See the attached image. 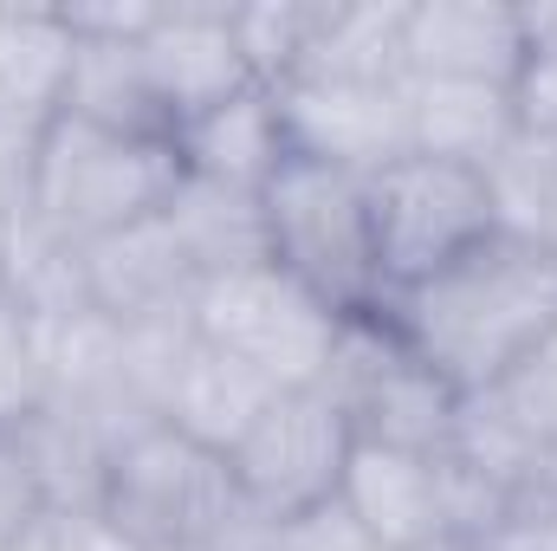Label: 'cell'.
I'll return each instance as SVG.
<instances>
[{
	"label": "cell",
	"instance_id": "cell-1",
	"mask_svg": "<svg viewBox=\"0 0 557 551\" xmlns=\"http://www.w3.org/2000/svg\"><path fill=\"white\" fill-rule=\"evenodd\" d=\"M383 325L460 403L493 396L557 338V254L499 228L434 279L389 292Z\"/></svg>",
	"mask_w": 557,
	"mask_h": 551
},
{
	"label": "cell",
	"instance_id": "cell-2",
	"mask_svg": "<svg viewBox=\"0 0 557 551\" xmlns=\"http://www.w3.org/2000/svg\"><path fill=\"white\" fill-rule=\"evenodd\" d=\"M182 175L188 169L175 137H131L59 111L20 162V228L59 254H78L162 215Z\"/></svg>",
	"mask_w": 557,
	"mask_h": 551
},
{
	"label": "cell",
	"instance_id": "cell-3",
	"mask_svg": "<svg viewBox=\"0 0 557 551\" xmlns=\"http://www.w3.org/2000/svg\"><path fill=\"white\" fill-rule=\"evenodd\" d=\"M247 513L253 506L240 500L227 454L188 441L169 421H137L104 448L91 519L117 551H201Z\"/></svg>",
	"mask_w": 557,
	"mask_h": 551
},
{
	"label": "cell",
	"instance_id": "cell-4",
	"mask_svg": "<svg viewBox=\"0 0 557 551\" xmlns=\"http://www.w3.org/2000/svg\"><path fill=\"white\" fill-rule=\"evenodd\" d=\"M267 221V260L311 285L344 318L383 311V273H376V234H370V188L350 169L285 156L273 182L260 188Z\"/></svg>",
	"mask_w": 557,
	"mask_h": 551
},
{
	"label": "cell",
	"instance_id": "cell-5",
	"mask_svg": "<svg viewBox=\"0 0 557 551\" xmlns=\"http://www.w3.org/2000/svg\"><path fill=\"white\" fill-rule=\"evenodd\" d=\"M344 325L350 318L337 305H324L311 285H298L273 260L214 273V279H201V292H195V338L227 351V357H240L273 390L324 383Z\"/></svg>",
	"mask_w": 557,
	"mask_h": 551
},
{
	"label": "cell",
	"instance_id": "cell-6",
	"mask_svg": "<svg viewBox=\"0 0 557 551\" xmlns=\"http://www.w3.org/2000/svg\"><path fill=\"white\" fill-rule=\"evenodd\" d=\"M363 188H370V234H376L383 298L434 279L441 267H454L460 254H473L480 241L499 234L486 169L441 162V156H396Z\"/></svg>",
	"mask_w": 557,
	"mask_h": 551
},
{
	"label": "cell",
	"instance_id": "cell-7",
	"mask_svg": "<svg viewBox=\"0 0 557 551\" xmlns=\"http://www.w3.org/2000/svg\"><path fill=\"white\" fill-rule=\"evenodd\" d=\"M318 390L350 415L357 441L421 448V454H447V441H454L460 396L383 325V311L344 325V338H337L331 370H324Z\"/></svg>",
	"mask_w": 557,
	"mask_h": 551
},
{
	"label": "cell",
	"instance_id": "cell-8",
	"mask_svg": "<svg viewBox=\"0 0 557 551\" xmlns=\"http://www.w3.org/2000/svg\"><path fill=\"white\" fill-rule=\"evenodd\" d=\"M350 448H357L350 415L311 383V390H278L267 415L227 454V467L240 480V500L267 526H278V519H298V513L337 500Z\"/></svg>",
	"mask_w": 557,
	"mask_h": 551
},
{
	"label": "cell",
	"instance_id": "cell-9",
	"mask_svg": "<svg viewBox=\"0 0 557 551\" xmlns=\"http://www.w3.org/2000/svg\"><path fill=\"white\" fill-rule=\"evenodd\" d=\"M278 91V118H285V149L350 169V175H376L409 149V98L403 85H363V78H285Z\"/></svg>",
	"mask_w": 557,
	"mask_h": 551
},
{
	"label": "cell",
	"instance_id": "cell-10",
	"mask_svg": "<svg viewBox=\"0 0 557 551\" xmlns=\"http://www.w3.org/2000/svg\"><path fill=\"white\" fill-rule=\"evenodd\" d=\"M72 273H78V298L104 325H117V331L195 318L201 267L188 260V247L175 241V228L162 215H149L137 228H124V234H104V241L78 247L72 254Z\"/></svg>",
	"mask_w": 557,
	"mask_h": 551
},
{
	"label": "cell",
	"instance_id": "cell-11",
	"mask_svg": "<svg viewBox=\"0 0 557 551\" xmlns=\"http://www.w3.org/2000/svg\"><path fill=\"white\" fill-rule=\"evenodd\" d=\"M143 52V72L169 111V124H195L201 111L240 98L253 78L247 65V46H240V26H234V7H162L156 26L137 39Z\"/></svg>",
	"mask_w": 557,
	"mask_h": 551
},
{
	"label": "cell",
	"instance_id": "cell-12",
	"mask_svg": "<svg viewBox=\"0 0 557 551\" xmlns=\"http://www.w3.org/2000/svg\"><path fill=\"white\" fill-rule=\"evenodd\" d=\"M78 33L65 7H0V169L20 182L33 137L59 118Z\"/></svg>",
	"mask_w": 557,
	"mask_h": 551
},
{
	"label": "cell",
	"instance_id": "cell-13",
	"mask_svg": "<svg viewBox=\"0 0 557 551\" xmlns=\"http://www.w3.org/2000/svg\"><path fill=\"white\" fill-rule=\"evenodd\" d=\"M409 78H454V85H506L525 65V7L506 0H409L403 33Z\"/></svg>",
	"mask_w": 557,
	"mask_h": 551
},
{
	"label": "cell",
	"instance_id": "cell-14",
	"mask_svg": "<svg viewBox=\"0 0 557 551\" xmlns=\"http://www.w3.org/2000/svg\"><path fill=\"white\" fill-rule=\"evenodd\" d=\"M273 396L278 390L260 370H247L240 357H227V351H214V344L195 338V344L182 351V364L169 370V383H162L156 421L182 428L188 441H201V448H214V454H234L240 434L267 415Z\"/></svg>",
	"mask_w": 557,
	"mask_h": 551
},
{
	"label": "cell",
	"instance_id": "cell-15",
	"mask_svg": "<svg viewBox=\"0 0 557 551\" xmlns=\"http://www.w3.org/2000/svg\"><path fill=\"white\" fill-rule=\"evenodd\" d=\"M175 149H182L188 175L260 195L273 182V169L292 156L285 149V118H278V91L273 85H247L240 98H227V105L201 111L195 124H182Z\"/></svg>",
	"mask_w": 557,
	"mask_h": 551
},
{
	"label": "cell",
	"instance_id": "cell-16",
	"mask_svg": "<svg viewBox=\"0 0 557 551\" xmlns=\"http://www.w3.org/2000/svg\"><path fill=\"white\" fill-rule=\"evenodd\" d=\"M409 98V149L486 169L519 137V111L506 85H454V78H403Z\"/></svg>",
	"mask_w": 557,
	"mask_h": 551
},
{
	"label": "cell",
	"instance_id": "cell-17",
	"mask_svg": "<svg viewBox=\"0 0 557 551\" xmlns=\"http://www.w3.org/2000/svg\"><path fill=\"white\" fill-rule=\"evenodd\" d=\"M403 33H409V0H318V26H311L292 78L403 85L409 78Z\"/></svg>",
	"mask_w": 557,
	"mask_h": 551
},
{
	"label": "cell",
	"instance_id": "cell-18",
	"mask_svg": "<svg viewBox=\"0 0 557 551\" xmlns=\"http://www.w3.org/2000/svg\"><path fill=\"white\" fill-rule=\"evenodd\" d=\"M59 111L85 118V124H104V131H131V137H175V124H169V111H162V98L143 72L137 39H85L78 33Z\"/></svg>",
	"mask_w": 557,
	"mask_h": 551
},
{
	"label": "cell",
	"instance_id": "cell-19",
	"mask_svg": "<svg viewBox=\"0 0 557 551\" xmlns=\"http://www.w3.org/2000/svg\"><path fill=\"white\" fill-rule=\"evenodd\" d=\"M162 221L175 228V241L188 247V260L201 267V279L267 260V221H260V195H247V188H221V182L182 175V188L169 195Z\"/></svg>",
	"mask_w": 557,
	"mask_h": 551
},
{
	"label": "cell",
	"instance_id": "cell-20",
	"mask_svg": "<svg viewBox=\"0 0 557 551\" xmlns=\"http://www.w3.org/2000/svg\"><path fill=\"white\" fill-rule=\"evenodd\" d=\"M46 344H39V318L26 298L0 292V434H20L46 415Z\"/></svg>",
	"mask_w": 557,
	"mask_h": 551
},
{
	"label": "cell",
	"instance_id": "cell-21",
	"mask_svg": "<svg viewBox=\"0 0 557 551\" xmlns=\"http://www.w3.org/2000/svg\"><path fill=\"white\" fill-rule=\"evenodd\" d=\"M46 526H52V493L33 461V441L26 428L0 434V551H26Z\"/></svg>",
	"mask_w": 557,
	"mask_h": 551
},
{
	"label": "cell",
	"instance_id": "cell-22",
	"mask_svg": "<svg viewBox=\"0 0 557 551\" xmlns=\"http://www.w3.org/2000/svg\"><path fill=\"white\" fill-rule=\"evenodd\" d=\"M512 111L525 137L557 143V7H525V65L512 78Z\"/></svg>",
	"mask_w": 557,
	"mask_h": 551
},
{
	"label": "cell",
	"instance_id": "cell-23",
	"mask_svg": "<svg viewBox=\"0 0 557 551\" xmlns=\"http://www.w3.org/2000/svg\"><path fill=\"white\" fill-rule=\"evenodd\" d=\"M493 403L512 415L539 448L552 441V434H557V338L532 357V364H525V370H519V377H506V383L493 390Z\"/></svg>",
	"mask_w": 557,
	"mask_h": 551
},
{
	"label": "cell",
	"instance_id": "cell-24",
	"mask_svg": "<svg viewBox=\"0 0 557 551\" xmlns=\"http://www.w3.org/2000/svg\"><path fill=\"white\" fill-rule=\"evenodd\" d=\"M267 551H383V546L350 519L344 500H331V506H311V513H298V519L267 526Z\"/></svg>",
	"mask_w": 557,
	"mask_h": 551
},
{
	"label": "cell",
	"instance_id": "cell-25",
	"mask_svg": "<svg viewBox=\"0 0 557 551\" xmlns=\"http://www.w3.org/2000/svg\"><path fill=\"white\" fill-rule=\"evenodd\" d=\"M473 551H557V493H545V487L519 493L506 506V519L486 539H473Z\"/></svg>",
	"mask_w": 557,
	"mask_h": 551
},
{
	"label": "cell",
	"instance_id": "cell-26",
	"mask_svg": "<svg viewBox=\"0 0 557 551\" xmlns=\"http://www.w3.org/2000/svg\"><path fill=\"white\" fill-rule=\"evenodd\" d=\"M13 228H20V188L0 169V273H7V254H13Z\"/></svg>",
	"mask_w": 557,
	"mask_h": 551
},
{
	"label": "cell",
	"instance_id": "cell-27",
	"mask_svg": "<svg viewBox=\"0 0 557 551\" xmlns=\"http://www.w3.org/2000/svg\"><path fill=\"white\" fill-rule=\"evenodd\" d=\"M416 551H473L467 539H434V546H416Z\"/></svg>",
	"mask_w": 557,
	"mask_h": 551
},
{
	"label": "cell",
	"instance_id": "cell-28",
	"mask_svg": "<svg viewBox=\"0 0 557 551\" xmlns=\"http://www.w3.org/2000/svg\"><path fill=\"white\" fill-rule=\"evenodd\" d=\"M0 292H7V273H0Z\"/></svg>",
	"mask_w": 557,
	"mask_h": 551
}]
</instances>
